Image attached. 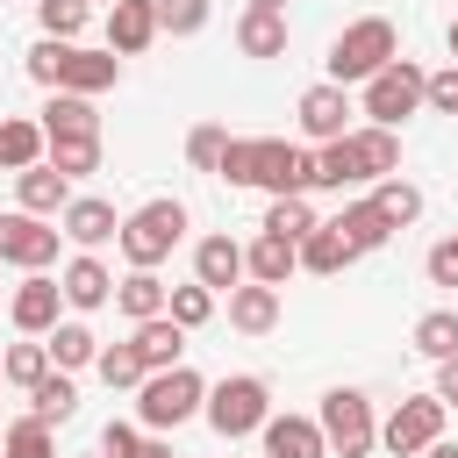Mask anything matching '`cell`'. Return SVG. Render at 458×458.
Masks as SVG:
<instances>
[{
  "label": "cell",
  "instance_id": "6da1fadb",
  "mask_svg": "<svg viewBox=\"0 0 458 458\" xmlns=\"http://www.w3.org/2000/svg\"><path fill=\"white\" fill-rule=\"evenodd\" d=\"M215 179L258 186V193H315V150H301L286 136H229Z\"/></svg>",
  "mask_w": 458,
  "mask_h": 458
},
{
  "label": "cell",
  "instance_id": "7a4b0ae2",
  "mask_svg": "<svg viewBox=\"0 0 458 458\" xmlns=\"http://www.w3.org/2000/svg\"><path fill=\"white\" fill-rule=\"evenodd\" d=\"M394 172H401V129L365 122V129H351L336 143H315V186H329V193L372 186V179H394Z\"/></svg>",
  "mask_w": 458,
  "mask_h": 458
},
{
  "label": "cell",
  "instance_id": "3957f363",
  "mask_svg": "<svg viewBox=\"0 0 458 458\" xmlns=\"http://www.w3.org/2000/svg\"><path fill=\"white\" fill-rule=\"evenodd\" d=\"M394 57H401V29H394L386 14H358V21H344V36L329 43V57H322V64H329V79H336V86H365V79H372V72H386Z\"/></svg>",
  "mask_w": 458,
  "mask_h": 458
},
{
  "label": "cell",
  "instance_id": "277c9868",
  "mask_svg": "<svg viewBox=\"0 0 458 458\" xmlns=\"http://www.w3.org/2000/svg\"><path fill=\"white\" fill-rule=\"evenodd\" d=\"M179 236H186V200H172V193H157V200H143L136 215H122V258H129V272H157L172 250H179Z\"/></svg>",
  "mask_w": 458,
  "mask_h": 458
},
{
  "label": "cell",
  "instance_id": "5b68a950",
  "mask_svg": "<svg viewBox=\"0 0 458 458\" xmlns=\"http://www.w3.org/2000/svg\"><path fill=\"white\" fill-rule=\"evenodd\" d=\"M208 408V379L193 372V365H165V372H143V386H136V422L143 429H179V422H193Z\"/></svg>",
  "mask_w": 458,
  "mask_h": 458
},
{
  "label": "cell",
  "instance_id": "8992f818",
  "mask_svg": "<svg viewBox=\"0 0 458 458\" xmlns=\"http://www.w3.org/2000/svg\"><path fill=\"white\" fill-rule=\"evenodd\" d=\"M315 422L329 437V458H372L379 451V415H372L365 386H329L322 408H315Z\"/></svg>",
  "mask_w": 458,
  "mask_h": 458
},
{
  "label": "cell",
  "instance_id": "52a82bcc",
  "mask_svg": "<svg viewBox=\"0 0 458 458\" xmlns=\"http://www.w3.org/2000/svg\"><path fill=\"white\" fill-rule=\"evenodd\" d=\"M200 415H208V429L229 437V444H236V437H258L265 415H272V386H265L258 372H229V379L208 386V408H200Z\"/></svg>",
  "mask_w": 458,
  "mask_h": 458
},
{
  "label": "cell",
  "instance_id": "ba28073f",
  "mask_svg": "<svg viewBox=\"0 0 458 458\" xmlns=\"http://www.w3.org/2000/svg\"><path fill=\"white\" fill-rule=\"evenodd\" d=\"M422 93H429V72H422L415 57H394L386 72H372V79L358 86V107H365V122H379V129H401V122L422 107Z\"/></svg>",
  "mask_w": 458,
  "mask_h": 458
},
{
  "label": "cell",
  "instance_id": "9c48e42d",
  "mask_svg": "<svg viewBox=\"0 0 458 458\" xmlns=\"http://www.w3.org/2000/svg\"><path fill=\"white\" fill-rule=\"evenodd\" d=\"M57 243H64V229H57L50 215H29V208L0 215V265H14V272H50V265H57Z\"/></svg>",
  "mask_w": 458,
  "mask_h": 458
},
{
  "label": "cell",
  "instance_id": "30bf717a",
  "mask_svg": "<svg viewBox=\"0 0 458 458\" xmlns=\"http://www.w3.org/2000/svg\"><path fill=\"white\" fill-rule=\"evenodd\" d=\"M444 415H451V408H444L437 394H408V401H394V415L379 422V444H386L394 458H422V451L444 437Z\"/></svg>",
  "mask_w": 458,
  "mask_h": 458
},
{
  "label": "cell",
  "instance_id": "8fae6325",
  "mask_svg": "<svg viewBox=\"0 0 458 458\" xmlns=\"http://www.w3.org/2000/svg\"><path fill=\"white\" fill-rule=\"evenodd\" d=\"M7 322H14L21 336H50V329L64 322V286H57L50 272H29V279L7 293Z\"/></svg>",
  "mask_w": 458,
  "mask_h": 458
},
{
  "label": "cell",
  "instance_id": "7c38bea8",
  "mask_svg": "<svg viewBox=\"0 0 458 458\" xmlns=\"http://www.w3.org/2000/svg\"><path fill=\"white\" fill-rule=\"evenodd\" d=\"M193 279H200V286H215V293L229 301V293H236V286L250 279V265H243V243H236L229 229L200 236V243H193Z\"/></svg>",
  "mask_w": 458,
  "mask_h": 458
},
{
  "label": "cell",
  "instance_id": "4fadbf2b",
  "mask_svg": "<svg viewBox=\"0 0 458 458\" xmlns=\"http://www.w3.org/2000/svg\"><path fill=\"white\" fill-rule=\"evenodd\" d=\"M301 136H308V143H336V136H351V93H344L336 79H322V86L301 93Z\"/></svg>",
  "mask_w": 458,
  "mask_h": 458
},
{
  "label": "cell",
  "instance_id": "5bb4252c",
  "mask_svg": "<svg viewBox=\"0 0 458 458\" xmlns=\"http://www.w3.org/2000/svg\"><path fill=\"white\" fill-rule=\"evenodd\" d=\"M57 229H64V243L100 250V243L122 236V215H114V200H100V193H72V208L57 215Z\"/></svg>",
  "mask_w": 458,
  "mask_h": 458
},
{
  "label": "cell",
  "instance_id": "9a60e30c",
  "mask_svg": "<svg viewBox=\"0 0 458 458\" xmlns=\"http://www.w3.org/2000/svg\"><path fill=\"white\" fill-rule=\"evenodd\" d=\"M157 36H165L157 29V0H114L107 7V50L114 57H143Z\"/></svg>",
  "mask_w": 458,
  "mask_h": 458
},
{
  "label": "cell",
  "instance_id": "2e32d148",
  "mask_svg": "<svg viewBox=\"0 0 458 458\" xmlns=\"http://www.w3.org/2000/svg\"><path fill=\"white\" fill-rule=\"evenodd\" d=\"M57 286H64V308H79V315H93V308H107V301H114V272H107V265H100L93 250L64 258Z\"/></svg>",
  "mask_w": 458,
  "mask_h": 458
},
{
  "label": "cell",
  "instance_id": "e0dca14e",
  "mask_svg": "<svg viewBox=\"0 0 458 458\" xmlns=\"http://www.w3.org/2000/svg\"><path fill=\"white\" fill-rule=\"evenodd\" d=\"M265 458H329V437L315 415H265Z\"/></svg>",
  "mask_w": 458,
  "mask_h": 458
},
{
  "label": "cell",
  "instance_id": "ac0fdd59",
  "mask_svg": "<svg viewBox=\"0 0 458 458\" xmlns=\"http://www.w3.org/2000/svg\"><path fill=\"white\" fill-rule=\"evenodd\" d=\"M114 79H122V57H114V50H86V43H72V50H64V79H57L50 93H86V100H93V93H107Z\"/></svg>",
  "mask_w": 458,
  "mask_h": 458
},
{
  "label": "cell",
  "instance_id": "d6986e66",
  "mask_svg": "<svg viewBox=\"0 0 458 458\" xmlns=\"http://www.w3.org/2000/svg\"><path fill=\"white\" fill-rule=\"evenodd\" d=\"M286 36H293V29H286V7H243V14H236V50L258 57V64H265V57H286Z\"/></svg>",
  "mask_w": 458,
  "mask_h": 458
},
{
  "label": "cell",
  "instance_id": "ffe728a7",
  "mask_svg": "<svg viewBox=\"0 0 458 458\" xmlns=\"http://www.w3.org/2000/svg\"><path fill=\"white\" fill-rule=\"evenodd\" d=\"M14 200H21L29 215H50V222H57V215L72 208V179H64V172H57V165L43 157V165L14 172Z\"/></svg>",
  "mask_w": 458,
  "mask_h": 458
},
{
  "label": "cell",
  "instance_id": "44dd1931",
  "mask_svg": "<svg viewBox=\"0 0 458 458\" xmlns=\"http://www.w3.org/2000/svg\"><path fill=\"white\" fill-rule=\"evenodd\" d=\"M243 265H250V279H265V286H286V279L301 272V243H286V236L258 229V236L243 243Z\"/></svg>",
  "mask_w": 458,
  "mask_h": 458
},
{
  "label": "cell",
  "instance_id": "7402d4cb",
  "mask_svg": "<svg viewBox=\"0 0 458 458\" xmlns=\"http://www.w3.org/2000/svg\"><path fill=\"white\" fill-rule=\"evenodd\" d=\"M229 329H243V336H265V329H279V286H265V279H243V286L229 293Z\"/></svg>",
  "mask_w": 458,
  "mask_h": 458
},
{
  "label": "cell",
  "instance_id": "603a6c76",
  "mask_svg": "<svg viewBox=\"0 0 458 458\" xmlns=\"http://www.w3.org/2000/svg\"><path fill=\"white\" fill-rule=\"evenodd\" d=\"M50 157V136H43V122H29V114H7L0 122V172H29V165H43Z\"/></svg>",
  "mask_w": 458,
  "mask_h": 458
},
{
  "label": "cell",
  "instance_id": "cb8c5ba5",
  "mask_svg": "<svg viewBox=\"0 0 458 458\" xmlns=\"http://www.w3.org/2000/svg\"><path fill=\"white\" fill-rule=\"evenodd\" d=\"M136 351H143V365L150 372H165V365H186V329L172 322V315H150V322H136V336H129Z\"/></svg>",
  "mask_w": 458,
  "mask_h": 458
},
{
  "label": "cell",
  "instance_id": "d4e9b609",
  "mask_svg": "<svg viewBox=\"0 0 458 458\" xmlns=\"http://www.w3.org/2000/svg\"><path fill=\"white\" fill-rule=\"evenodd\" d=\"M36 122H43V136H100V114L86 93H50Z\"/></svg>",
  "mask_w": 458,
  "mask_h": 458
},
{
  "label": "cell",
  "instance_id": "484cf974",
  "mask_svg": "<svg viewBox=\"0 0 458 458\" xmlns=\"http://www.w3.org/2000/svg\"><path fill=\"white\" fill-rule=\"evenodd\" d=\"M336 236H344V243L365 258V250H379V243L394 236V222H386V215L372 208V193H365V200H344V215H336Z\"/></svg>",
  "mask_w": 458,
  "mask_h": 458
},
{
  "label": "cell",
  "instance_id": "4316f807",
  "mask_svg": "<svg viewBox=\"0 0 458 458\" xmlns=\"http://www.w3.org/2000/svg\"><path fill=\"white\" fill-rule=\"evenodd\" d=\"M351 258H358V250L336 236V222H315V229L301 236V272H315V279H336Z\"/></svg>",
  "mask_w": 458,
  "mask_h": 458
},
{
  "label": "cell",
  "instance_id": "83f0119b",
  "mask_svg": "<svg viewBox=\"0 0 458 458\" xmlns=\"http://www.w3.org/2000/svg\"><path fill=\"white\" fill-rule=\"evenodd\" d=\"M29 415H43L50 429L79 415V386H72V372H64V365H50V372H43L36 386H29Z\"/></svg>",
  "mask_w": 458,
  "mask_h": 458
},
{
  "label": "cell",
  "instance_id": "f1b7e54d",
  "mask_svg": "<svg viewBox=\"0 0 458 458\" xmlns=\"http://www.w3.org/2000/svg\"><path fill=\"white\" fill-rule=\"evenodd\" d=\"M165 301H172V286H165L157 272H129V279H114V308H122L129 322H150V315H165Z\"/></svg>",
  "mask_w": 458,
  "mask_h": 458
},
{
  "label": "cell",
  "instance_id": "f546056e",
  "mask_svg": "<svg viewBox=\"0 0 458 458\" xmlns=\"http://www.w3.org/2000/svg\"><path fill=\"white\" fill-rule=\"evenodd\" d=\"M372 208H379L394 229H415V222H422V186H408L401 172H394V179H372Z\"/></svg>",
  "mask_w": 458,
  "mask_h": 458
},
{
  "label": "cell",
  "instance_id": "4dcf8cb0",
  "mask_svg": "<svg viewBox=\"0 0 458 458\" xmlns=\"http://www.w3.org/2000/svg\"><path fill=\"white\" fill-rule=\"evenodd\" d=\"M50 365H57V358H50V344H43V336H21V344H7V351H0V372H7V386H21V394H29Z\"/></svg>",
  "mask_w": 458,
  "mask_h": 458
},
{
  "label": "cell",
  "instance_id": "1f68e13d",
  "mask_svg": "<svg viewBox=\"0 0 458 458\" xmlns=\"http://www.w3.org/2000/svg\"><path fill=\"white\" fill-rule=\"evenodd\" d=\"M315 222H322V215H315V200H308V193H272V208H265V229H272V236H286V243H301Z\"/></svg>",
  "mask_w": 458,
  "mask_h": 458
},
{
  "label": "cell",
  "instance_id": "d6a6232c",
  "mask_svg": "<svg viewBox=\"0 0 458 458\" xmlns=\"http://www.w3.org/2000/svg\"><path fill=\"white\" fill-rule=\"evenodd\" d=\"M43 344H50V358H57L64 372H86V365L100 358V336H93L86 322H57V329H50Z\"/></svg>",
  "mask_w": 458,
  "mask_h": 458
},
{
  "label": "cell",
  "instance_id": "836d02e7",
  "mask_svg": "<svg viewBox=\"0 0 458 458\" xmlns=\"http://www.w3.org/2000/svg\"><path fill=\"white\" fill-rule=\"evenodd\" d=\"M0 458H57V437H50V422H43V415H21V422H7V429H0Z\"/></svg>",
  "mask_w": 458,
  "mask_h": 458
},
{
  "label": "cell",
  "instance_id": "e575fe53",
  "mask_svg": "<svg viewBox=\"0 0 458 458\" xmlns=\"http://www.w3.org/2000/svg\"><path fill=\"white\" fill-rule=\"evenodd\" d=\"M93 372H100V379H107L114 394H136L150 365H143V351H136V344H107V351L93 358Z\"/></svg>",
  "mask_w": 458,
  "mask_h": 458
},
{
  "label": "cell",
  "instance_id": "d590c367",
  "mask_svg": "<svg viewBox=\"0 0 458 458\" xmlns=\"http://www.w3.org/2000/svg\"><path fill=\"white\" fill-rule=\"evenodd\" d=\"M408 344H415L422 358H458V308H429Z\"/></svg>",
  "mask_w": 458,
  "mask_h": 458
},
{
  "label": "cell",
  "instance_id": "8d00e7d4",
  "mask_svg": "<svg viewBox=\"0 0 458 458\" xmlns=\"http://www.w3.org/2000/svg\"><path fill=\"white\" fill-rule=\"evenodd\" d=\"M36 21H43V36L79 43V36H86V21H93V0H36Z\"/></svg>",
  "mask_w": 458,
  "mask_h": 458
},
{
  "label": "cell",
  "instance_id": "74e56055",
  "mask_svg": "<svg viewBox=\"0 0 458 458\" xmlns=\"http://www.w3.org/2000/svg\"><path fill=\"white\" fill-rule=\"evenodd\" d=\"M50 165H57L64 179L100 172V136H50Z\"/></svg>",
  "mask_w": 458,
  "mask_h": 458
},
{
  "label": "cell",
  "instance_id": "f35d334b",
  "mask_svg": "<svg viewBox=\"0 0 458 458\" xmlns=\"http://www.w3.org/2000/svg\"><path fill=\"white\" fill-rule=\"evenodd\" d=\"M215 301H222L215 286H200V279H186V286H172V301H165V315H172L179 329H200V322L215 315Z\"/></svg>",
  "mask_w": 458,
  "mask_h": 458
},
{
  "label": "cell",
  "instance_id": "ab89813d",
  "mask_svg": "<svg viewBox=\"0 0 458 458\" xmlns=\"http://www.w3.org/2000/svg\"><path fill=\"white\" fill-rule=\"evenodd\" d=\"M215 14V0H157V29L165 36H200Z\"/></svg>",
  "mask_w": 458,
  "mask_h": 458
},
{
  "label": "cell",
  "instance_id": "60d3db41",
  "mask_svg": "<svg viewBox=\"0 0 458 458\" xmlns=\"http://www.w3.org/2000/svg\"><path fill=\"white\" fill-rule=\"evenodd\" d=\"M64 50H72L64 36H43V43H29V79H36V86H57V79H64Z\"/></svg>",
  "mask_w": 458,
  "mask_h": 458
},
{
  "label": "cell",
  "instance_id": "b9f144b4",
  "mask_svg": "<svg viewBox=\"0 0 458 458\" xmlns=\"http://www.w3.org/2000/svg\"><path fill=\"white\" fill-rule=\"evenodd\" d=\"M222 150H229V129H222V122H200V129L186 136V165H200V172H215Z\"/></svg>",
  "mask_w": 458,
  "mask_h": 458
},
{
  "label": "cell",
  "instance_id": "7bdbcfd3",
  "mask_svg": "<svg viewBox=\"0 0 458 458\" xmlns=\"http://www.w3.org/2000/svg\"><path fill=\"white\" fill-rule=\"evenodd\" d=\"M143 437H150L143 422H107V429H100V451H107V458H143Z\"/></svg>",
  "mask_w": 458,
  "mask_h": 458
},
{
  "label": "cell",
  "instance_id": "ee69618b",
  "mask_svg": "<svg viewBox=\"0 0 458 458\" xmlns=\"http://www.w3.org/2000/svg\"><path fill=\"white\" fill-rule=\"evenodd\" d=\"M422 272H429V286H458V229H451L444 243H429V258H422Z\"/></svg>",
  "mask_w": 458,
  "mask_h": 458
},
{
  "label": "cell",
  "instance_id": "f6af8a7d",
  "mask_svg": "<svg viewBox=\"0 0 458 458\" xmlns=\"http://www.w3.org/2000/svg\"><path fill=\"white\" fill-rule=\"evenodd\" d=\"M422 107H429V114H458V64L429 72V93H422Z\"/></svg>",
  "mask_w": 458,
  "mask_h": 458
},
{
  "label": "cell",
  "instance_id": "bcb514c9",
  "mask_svg": "<svg viewBox=\"0 0 458 458\" xmlns=\"http://www.w3.org/2000/svg\"><path fill=\"white\" fill-rule=\"evenodd\" d=\"M444 408H458V358H437V386H429Z\"/></svg>",
  "mask_w": 458,
  "mask_h": 458
},
{
  "label": "cell",
  "instance_id": "7dc6e473",
  "mask_svg": "<svg viewBox=\"0 0 458 458\" xmlns=\"http://www.w3.org/2000/svg\"><path fill=\"white\" fill-rule=\"evenodd\" d=\"M143 458H172V444H165V437L150 429V437H143Z\"/></svg>",
  "mask_w": 458,
  "mask_h": 458
},
{
  "label": "cell",
  "instance_id": "c3c4849f",
  "mask_svg": "<svg viewBox=\"0 0 458 458\" xmlns=\"http://www.w3.org/2000/svg\"><path fill=\"white\" fill-rule=\"evenodd\" d=\"M422 458H458V444H451V437H437V444H429Z\"/></svg>",
  "mask_w": 458,
  "mask_h": 458
},
{
  "label": "cell",
  "instance_id": "681fc988",
  "mask_svg": "<svg viewBox=\"0 0 458 458\" xmlns=\"http://www.w3.org/2000/svg\"><path fill=\"white\" fill-rule=\"evenodd\" d=\"M444 43H451V64H458V14H451V36H444Z\"/></svg>",
  "mask_w": 458,
  "mask_h": 458
},
{
  "label": "cell",
  "instance_id": "f907efd6",
  "mask_svg": "<svg viewBox=\"0 0 458 458\" xmlns=\"http://www.w3.org/2000/svg\"><path fill=\"white\" fill-rule=\"evenodd\" d=\"M250 7H286V0H250Z\"/></svg>",
  "mask_w": 458,
  "mask_h": 458
},
{
  "label": "cell",
  "instance_id": "816d5d0a",
  "mask_svg": "<svg viewBox=\"0 0 458 458\" xmlns=\"http://www.w3.org/2000/svg\"><path fill=\"white\" fill-rule=\"evenodd\" d=\"M0 386H7V372H0Z\"/></svg>",
  "mask_w": 458,
  "mask_h": 458
},
{
  "label": "cell",
  "instance_id": "f5cc1de1",
  "mask_svg": "<svg viewBox=\"0 0 458 458\" xmlns=\"http://www.w3.org/2000/svg\"><path fill=\"white\" fill-rule=\"evenodd\" d=\"M93 458H107V451H93Z\"/></svg>",
  "mask_w": 458,
  "mask_h": 458
},
{
  "label": "cell",
  "instance_id": "db71d44e",
  "mask_svg": "<svg viewBox=\"0 0 458 458\" xmlns=\"http://www.w3.org/2000/svg\"><path fill=\"white\" fill-rule=\"evenodd\" d=\"M100 7H114V0H100Z\"/></svg>",
  "mask_w": 458,
  "mask_h": 458
}]
</instances>
